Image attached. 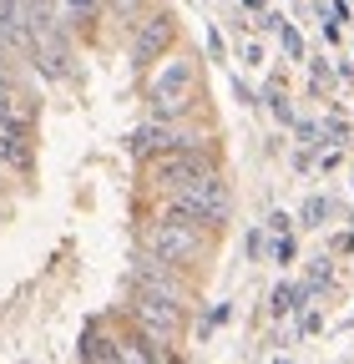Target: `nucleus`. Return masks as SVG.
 <instances>
[{
	"label": "nucleus",
	"mask_w": 354,
	"mask_h": 364,
	"mask_svg": "<svg viewBox=\"0 0 354 364\" xmlns=\"http://www.w3.org/2000/svg\"><path fill=\"white\" fill-rule=\"evenodd\" d=\"M167 203V213H183V218H193V223H203V228H218V223H228V208H233V198H228V182H223V172L218 167H208V172H198V177H188V182H177L172 193H162Z\"/></svg>",
	"instance_id": "nucleus-1"
},
{
	"label": "nucleus",
	"mask_w": 354,
	"mask_h": 364,
	"mask_svg": "<svg viewBox=\"0 0 354 364\" xmlns=\"http://www.w3.org/2000/svg\"><path fill=\"white\" fill-rule=\"evenodd\" d=\"M203 248H208V228L193 223V218H183V213H167L162 208V218L142 228V253H152V258H162L172 268H188Z\"/></svg>",
	"instance_id": "nucleus-2"
},
{
	"label": "nucleus",
	"mask_w": 354,
	"mask_h": 364,
	"mask_svg": "<svg viewBox=\"0 0 354 364\" xmlns=\"http://www.w3.org/2000/svg\"><path fill=\"white\" fill-rule=\"evenodd\" d=\"M152 112L157 117H167V122H177L183 112H193V102H198V61H188V56H177V61H167L157 76H152Z\"/></svg>",
	"instance_id": "nucleus-3"
},
{
	"label": "nucleus",
	"mask_w": 354,
	"mask_h": 364,
	"mask_svg": "<svg viewBox=\"0 0 354 364\" xmlns=\"http://www.w3.org/2000/svg\"><path fill=\"white\" fill-rule=\"evenodd\" d=\"M208 167H213V152L203 142H183V147H167V152H152L147 157V182H152L157 193H172L177 182H188V177H198Z\"/></svg>",
	"instance_id": "nucleus-4"
},
{
	"label": "nucleus",
	"mask_w": 354,
	"mask_h": 364,
	"mask_svg": "<svg viewBox=\"0 0 354 364\" xmlns=\"http://www.w3.org/2000/svg\"><path fill=\"white\" fill-rule=\"evenodd\" d=\"M132 318H137V329L152 334L157 344H172L183 334V299H167V294H152V289H132Z\"/></svg>",
	"instance_id": "nucleus-5"
},
{
	"label": "nucleus",
	"mask_w": 354,
	"mask_h": 364,
	"mask_svg": "<svg viewBox=\"0 0 354 364\" xmlns=\"http://www.w3.org/2000/svg\"><path fill=\"white\" fill-rule=\"evenodd\" d=\"M183 142H203V136H193V132H183V127H172L167 117H157V122H147V127H137V132L127 136V152H132V157H152V152L183 147Z\"/></svg>",
	"instance_id": "nucleus-6"
},
{
	"label": "nucleus",
	"mask_w": 354,
	"mask_h": 364,
	"mask_svg": "<svg viewBox=\"0 0 354 364\" xmlns=\"http://www.w3.org/2000/svg\"><path fill=\"white\" fill-rule=\"evenodd\" d=\"M31 56H36V71L41 76H46V81H61L71 66V51H66V31L61 26H46V31H41L36 41H31Z\"/></svg>",
	"instance_id": "nucleus-7"
},
{
	"label": "nucleus",
	"mask_w": 354,
	"mask_h": 364,
	"mask_svg": "<svg viewBox=\"0 0 354 364\" xmlns=\"http://www.w3.org/2000/svg\"><path fill=\"white\" fill-rule=\"evenodd\" d=\"M167 41H172V16H147L137 26V36H132V61H137V66L157 61L167 51Z\"/></svg>",
	"instance_id": "nucleus-8"
},
{
	"label": "nucleus",
	"mask_w": 354,
	"mask_h": 364,
	"mask_svg": "<svg viewBox=\"0 0 354 364\" xmlns=\"http://www.w3.org/2000/svg\"><path fill=\"white\" fill-rule=\"evenodd\" d=\"M102 16V0H56V26L61 31H81Z\"/></svg>",
	"instance_id": "nucleus-9"
},
{
	"label": "nucleus",
	"mask_w": 354,
	"mask_h": 364,
	"mask_svg": "<svg viewBox=\"0 0 354 364\" xmlns=\"http://www.w3.org/2000/svg\"><path fill=\"white\" fill-rule=\"evenodd\" d=\"M81 359H122V344H112L102 329H86L81 334V349H76Z\"/></svg>",
	"instance_id": "nucleus-10"
},
{
	"label": "nucleus",
	"mask_w": 354,
	"mask_h": 364,
	"mask_svg": "<svg viewBox=\"0 0 354 364\" xmlns=\"http://www.w3.org/2000/svg\"><path fill=\"white\" fill-rule=\"evenodd\" d=\"M304 294H309V289H294V284L274 289V314H279V318H284V314H294V309L304 304Z\"/></svg>",
	"instance_id": "nucleus-11"
},
{
	"label": "nucleus",
	"mask_w": 354,
	"mask_h": 364,
	"mask_svg": "<svg viewBox=\"0 0 354 364\" xmlns=\"http://www.w3.org/2000/svg\"><path fill=\"white\" fill-rule=\"evenodd\" d=\"M324 218H329V198H309V203H304V223H309V228H319Z\"/></svg>",
	"instance_id": "nucleus-12"
},
{
	"label": "nucleus",
	"mask_w": 354,
	"mask_h": 364,
	"mask_svg": "<svg viewBox=\"0 0 354 364\" xmlns=\"http://www.w3.org/2000/svg\"><path fill=\"white\" fill-rule=\"evenodd\" d=\"M279 36H284V51H289V56H294V61H304V41H299V31H294V26H284V21H279Z\"/></svg>",
	"instance_id": "nucleus-13"
},
{
	"label": "nucleus",
	"mask_w": 354,
	"mask_h": 364,
	"mask_svg": "<svg viewBox=\"0 0 354 364\" xmlns=\"http://www.w3.org/2000/svg\"><path fill=\"white\" fill-rule=\"evenodd\" d=\"M274 263H294V238H289V233H279V243H274Z\"/></svg>",
	"instance_id": "nucleus-14"
},
{
	"label": "nucleus",
	"mask_w": 354,
	"mask_h": 364,
	"mask_svg": "<svg viewBox=\"0 0 354 364\" xmlns=\"http://www.w3.org/2000/svg\"><path fill=\"white\" fill-rule=\"evenodd\" d=\"M269 102H274V117H279V122H294V112H289V102L279 97V91H274V97H269Z\"/></svg>",
	"instance_id": "nucleus-15"
},
{
	"label": "nucleus",
	"mask_w": 354,
	"mask_h": 364,
	"mask_svg": "<svg viewBox=\"0 0 354 364\" xmlns=\"http://www.w3.org/2000/svg\"><path fill=\"white\" fill-rule=\"evenodd\" d=\"M324 136L329 142H344V122H324Z\"/></svg>",
	"instance_id": "nucleus-16"
},
{
	"label": "nucleus",
	"mask_w": 354,
	"mask_h": 364,
	"mask_svg": "<svg viewBox=\"0 0 354 364\" xmlns=\"http://www.w3.org/2000/svg\"><path fill=\"white\" fill-rule=\"evenodd\" d=\"M349 248H354V233H339L334 238V253H349Z\"/></svg>",
	"instance_id": "nucleus-17"
},
{
	"label": "nucleus",
	"mask_w": 354,
	"mask_h": 364,
	"mask_svg": "<svg viewBox=\"0 0 354 364\" xmlns=\"http://www.w3.org/2000/svg\"><path fill=\"white\" fill-rule=\"evenodd\" d=\"M243 6H248V11H258V6H263V0H243Z\"/></svg>",
	"instance_id": "nucleus-18"
}]
</instances>
